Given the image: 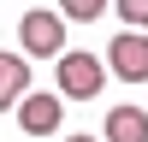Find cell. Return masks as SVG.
<instances>
[{"label": "cell", "instance_id": "6da1fadb", "mask_svg": "<svg viewBox=\"0 0 148 142\" xmlns=\"http://www.w3.org/2000/svg\"><path fill=\"white\" fill-rule=\"evenodd\" d=\"M65 24H71L65 12L30 6V12L18 18V47H24L30 59H59V53H65Z\"/></svg>", "mask_w": 148, "mask_h": 142}, {"label": "cell", "instance_id": "7a4b0ae2", "mask_svg": "<svg viewBox=\"0 0 148 142\" xmlns=\"http://www.w3.org/2000/svg\"><path fill=\"white\" fill-rule=\"evenodd\" d=\"M113 65H101L95 53H59V95L65 101H95L107 89Z\"/></svg>", "mask_w": 148, "mask_h": 142}, {"label": "cell", "instance_id": "3957f363", "mask_svg": "<svg viewBox=\"0 0 148 142\" xmlns=\"http://www.w3.org/2000/svg\"><path fill=\"white\" fill-rule=\"evenodd\" d=\"M107 65L125 83H148V30H119L107 47Z\"/></svg>", "mask_w": 148, "mask_h": 142}, {"label": "cell", "instance_id": "277c9868", "mask_svg": "<svg viewBox=\"0 0 148 142\" xmlns=\"http://www.w3.org/2000/svg\"><path fill=\"white\" fill-rule=\"evenodd\" d=\"M18 124H24V136H53L59 130V95H24Z\"/></svg>", "mask_w": 148, "mask_h": 142}, {"label": "cell", "instance_id": "5b68a950", "mask_svg": "<svg viewBox=\"0 0 148 142\" xmlns=\"http://www.w3.org/2000/svg\"><path fill=\"white\" fill-rule=\"evenodd\" d=\"M30 53H0V106H18L30 95Z\"/></svg>", "mask_w": 148, "mask_h": 142}, {"label": "cell", "instance_id": "8992f818", "mask_svg": "<svg viewBox=\"0 0 148 142\" xmlns=\"http://www.w3.org/2000/svg\"><path fill=\"white\" fill-rule=\"evenodd\" d=\"M107 142H148V113L142 106H113L107 113Z\"/></svg>", "mask_w": 148, "mask_h": 142}, {"label": "cell", "instance_id": "52a82bcc", "mask_svg": "<svg viewBox=\"0 0 148 142\" xmlns=\"http://www.w3.org/2000/svg\"><path fill=\"white\" fill-rule=\"evenodd\" d=\"M59 12H65L71 24H95V18L107 12V0H59Z\"/></svg>", "mask_w": 148, "mask_h": 142}, {"label": "cell", "instance_id": "ba28073f", "mask_svg": "<svg viewBox=\"0 0 148 142\" xmlns=\"http://www.w3.org/2000/svg\"><path fill=\"white\" fill-rule=\"evenodd\" d=\"M113 6H119V18L130 30H148V0H113Z\"/></svg>", "mask_w": 148, "mask_h": 142}, {"label": "cell", "instance_id": "9c48e42d", "mask_svg": "<svg viewBox=\"0 0 148 142\" xmlns=\"http://www.w3.org/2000/svg\"><path fill=\"white\" fill-rule=\"evenodd\" d=\"M65 142H107V136H65Z\"/></svg>", "mask_w": 148, "mask_h": 142}]
</instances>
